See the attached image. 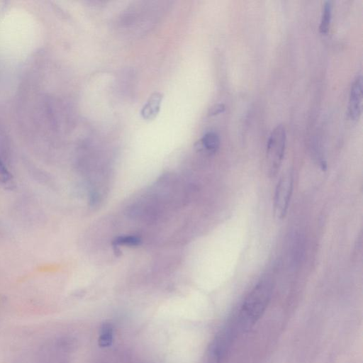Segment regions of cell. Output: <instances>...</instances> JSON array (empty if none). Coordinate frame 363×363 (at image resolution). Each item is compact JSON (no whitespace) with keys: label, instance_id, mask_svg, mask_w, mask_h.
Listing matches in <instances>:
<instances>
[{"label":"cell","instance_id":"cell-4","mask_svg":"<svg viewBox=\"0 0 363 363\" xmlns=\"http://www.w3.org/2000/svg\"><path fill=\"white\" fill-rule=\"evenodd\" d=\"M362 79L361 74L354 78L350 90L348 113L352 120L359 118L362 113Z\"/></svg>","mask_w":363,"mask_h":363},{"label":"cell","instance_id":"cell-6","mask_svg":"<svg viewBox=\"0 0 363 363\" xmlns=\"http://www.w3.org/2000/svg\"><path fill=\"white\" fill-rule=\"evenodd\" d=\"M114 339V326L110 323H104L99 330L98 344L101 347L111 346Z\"/></svg>","mask_w":363,"mask_h":363},{"label":"cell","instance_id":"cell-7","mask_svg":"<svg viewBox=\"0 0 363 363\" xmlns=\"http://www.w3.org/2000/svg\"><path fill=\"white\" fill-rule=\"evenodd\" d=\"M332 16V2L325 1L323 6L321 20L319 26V31L323 34L328 33Z\"/></svg>","mask_w":363,"mask_h":363},{"label":"cell","instance_id":"cell-1","mask_svg":"<svg viewBox=\"0 0 363 363\" xmlns=\"http://www.w3.org/2000/svg\"><path fill=\"white\" fill-rule=\"evenodd\" d=\"M273 288L272 279L267 277L254 286L233 319L238 332L248 330L262 317L271 300Z\"/></svg>","mask_w":363,"mask_h":363},{"label":"cell","instance_id":"cell-9","mask_svg":"<svg viewBox=\"0 0 363 363\" xmlns=\"http://www.w3.org/2000/svg\"><path fill=\"white\" fill-rule=\"evenodd\" d=\"M141 240L140 238L135 235H123L119 236L113 241L115 247L118 245H127V246H138L140 244Z\"/></svg>","mask_w":363,"mask_h":363},{"label":"cell","instance_id":"cell-8","mask_svg":"<svg viewBox=\"0 0 363 363\" xmlns=\"http://www.w3.org/2000/svg\"><path fill=\"white\" fill-rule=\"evenodd\" d=\"M202 145L210 152H216L219 148L220 139L214 132L206 133L201 139Z\"/></svg>","mask_w":363,"mask_h":363},{"label":"cell","instance_id":"cell-2","mask_svg":"<svg viewBox=\"0 0 363 363\" xmlns=\"http://www.w3.org/2000/svg\"><path fill=\"white\" fill-rule=\"evenodd\" d=\"M286 134L283 125H277L272 131L267 145V166L268 174L276 176L281 164L285 147Z\"/></svg>","mask_w":363,"mask_h":363},{"label":"cell","instance_id":"cell-10","mask_svg":"<svg viewBox=\"0 0 363 363\" xmlns=\"http://www.w3.org/2000/svg\"><path fill=\"white\" fill-rule=\"evenodd\" d=\"M12 179L11 174L0 158V183L7 184Z\"/></svg>","mask_w":363,"mask_h":363},{"label":"cell","instance_id":"cell-5","mask_svg":"<svg viewBox=\"0 0 363 363\" xmlns=\"http://www.w3.org/2000/svg\"><path fill=\"white\" fill-rule=\"evenodd\" d=\"M163 96L160 92L153 93L141 110V116L144 119L151 120L155 118L160 109Z\"/></svg>","mask_w":363,"mask_h":363},{"label":"cell","instance_id":"cell-11","mask_svg":"<svg viewBox=\"0 0 363 363\" xmlns=\"http://www.w3.org/2000/svg\"><path fill=\"white\" fill-rule=\"evenodd\" d=\"M225 110V106L223 104H216L211 108L208 112L209 116H214L222 113Z\"/></svg>","mask_w":363,"mask_h":363},{"label":"cell","instance_id":"cell-3","mask_svg":"<svg viewBox=\"0 0 363 363\" xmlns=\"http://www.w3.org/2000/svg\"><path fill=\"white\" fill-rule=\"evenodd\" d=\"M293 182L292 172L288 171L282 174L277 183L274 199V214L278 220L283 219L287 213Z\"/></svg>","mask_w":363,"mask_h":363}]
</instances>
